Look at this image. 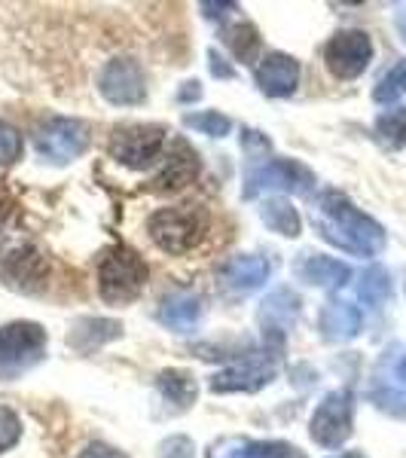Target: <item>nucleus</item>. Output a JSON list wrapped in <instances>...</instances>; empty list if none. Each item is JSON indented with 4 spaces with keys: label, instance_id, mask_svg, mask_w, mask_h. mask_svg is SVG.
<instances>
[{
    "label": "nucleus",
    "instance_id": "1",
    "mask_svg": "<svg viewBox=\"0 0 406 458\" xmlns=\"http://www.w3.org/2000/svg\"><path fill=\"white\" fill-rule=\"evenodd\" d=\"M312 224L318 235L330 245L349 250L358 257H376L385 248V229L367 217L360 208H354L351 199L336 193V190H324L312 205Z\"/></svg>",
    "mask_w": 406,
    "mask_h": 458
},
{
    "label": "nucleus",
    "instance_id": "2",
    "mask_svg": "<svg viewBox=\"0 0 406 458\" xmlns=\"http://www.w3.org/2000/svg\"><path fill=\"white\" fill-rule=\"evenodd\" d=\"M147 284V263L125 245H114L98 260V291L105 302H131Z\"/></svg>",
    "mask_w": 406,
    "mask_h": 458
},
{
    "label": "nucleus",
    "instance_id": "3",
    "mask_svg": "<svg viewBox=\"0 0 406 458\" xmlns=\"http://www.w3.org/2000/svg\"><path fill=\"white\" fill-rule=\"evenodd\" d=\"M47 354V330L34 321H13L0 327V379H19Z\"/></svg>",
    "mask_w": 406,
    "mask_h": 458
},
{
    "label": "nucleus",
    "instance_id": "4",
    "mask_svg": "<svg viewBox=\"0 0 406 458\" xmlns=\"http://www.w3.org/2000/svg\"><path fill=\"white\" fill-rule=\"evenodd\" d=\"M153 245L165 254H187L205 233V214L196 208H159L147 220Z\"/></svg>",
    "mask_w": 406,
    "mask_h": 458
},
{
    "label": "nucleus",
    "instance_id": "5",
    "mask_svg": "<svg viewBox=\"0 0 406 458\" xmlns=\"http://www.w3.org/2000/svg\"><path fill=\"white\" fill-rule=\"evenodd\" d=\"M165 138L168 131L162 125H141V123L120 125L110 135V157L120 162V165L147 168L165 153Z\"/></svg>",
    "mask_w": 406,
    "mask_h": 458
},
{
    "label": "nucleus",
    "instance_id": "6",
    "mask_svg": "<svg viewBox=\"0 0 406 458\" xmlns=\"http://www.w3.org/2000/svg\"><path fill=\"white\" fill-rule=\"evenodd\" d=\"M34 144L43 159L55 162V165H68L77 157H83V150L89 147V129L80 120L49 116L47 123L37 125Z\"/></svg>",
    "mask_w": 406,
    "mask_h": 458
},
{
    "label": "nucleus",
    "instance_id": "7",
    "mask_svg": "<svg viewBox=\"0 0 406 458\" xmlns=\"http://www.w3.org/2000/svg\"><path fill=\"white\" fill-rule=\"evenodd\" d=\"M351 416H354V397L349 388L330 391L318 403L312 422H309V434L324 449H339L351 437Z\"/></svg>",
    "mask_w": 406,
    "mask_h": 458
},
{
    "label": "nucleus",
    "instance_id": "8",
    "mask_svg": "<svg viewBox=\"0 0 406 458\" xmlns=\"http://www.w3.org/2000/svg\"><path fill=\"white\" fill-rule=\"evenodd\" d=\"M315 187V172L300 159H269L260 168L248 172L245 199H254L260 190H284L293 196H309Z\"/></svg>",
    "mask_w": 406,
    "mask_h": 458
},
{
    "label": "nucleus",
    "instance_id": "9",
    "mask_svg": "<svg viewBox=\"0 0 406 458\" xmlns=\"http://www.w3.org/2000/svg\"><path fill=\"white\" fill-rule=\"evenodd\" d=\"M373 58V40L364 31H339L324 47V62L334 77L354 80L367 71Z\"/></svg>",
    "mask_w": 406,
    "mask_h": 458
},
{
    "label": "nucleus",
    "instance_id": "10",
    "mask_svg": "<svg viewBox=\"0 0 406 458\" xmlns=\"http://www.w3.org/2000/svg\"><path fill=\"white\" fill-rule=\"evenodd\" d=\"M98 89L110 105H141L147 95L141 64L135 58H114L101 71Z\"/></svg>",
    "mask_w": 406,
    "mask_h": 458
},
{
    "label": "nucleus",
    "instance_id": "11",
    "mask_svg": "<svg viewBox=\"0 0 406 458\" xmlns=\"http://www.w3.org/2000/svg\"><path fill=\"white\" fill-rule=\"evenodd\" d=\"M272 376H275V364L250 354V358H245L241 364L226 367L224 373L214 376L211 391H217V394H226V391H257V388L269 386Z\"/></svg>",
    "mask_w": 406,
    "mask_h": 458
},
{
    "label": "nucleus",
    "instance_id": "12",
    "mask_svg": "<svg viewBox=\"0 0 406 458\" xmlns=\"http://www.w3.org/2000/svg\"><path fill=\"white\" fill-rule=\"evenodd\" d=\"M196 174H199L196 150L187 141H174L162 172L150 181V190H156V193H174V190H183L187 183H193Z\"/></svg>",
    "mask_w": 406,
    "mask_h": 458
},
{
    "label": "nucleus",
    "instance_id": "13",
    "mask_svg": "<svg viewBox=\"0 0 406 458\" xmlns=\"http://www.w3.org/2000/svg\"><path fill=\"white\" fill-rule=\"evenodd\" d=\"M297 80H300V64L293 55L269 53L266 58H260L257 86H260L269 98H287V95H293L297 92Z\"/></svg>",
    "mask_w": 406,
    "mask_h": 458
},
{
    "label": "nucleus",
    "instance_id": "14",
    "mask_svg": "<svg viewBox=\"0 0 406 458\" xmlns=\"http://www.w3.org/2000/svg\"><path fill=\"white\" fill-rule=\"evenodd\" d=\"M43 276H47V257L37 254L34 248H19L6 257L4 263V278L10 287H19V291H34V287L43 284Z\"/></svg>",
    "mask_w": 406,
    "mask_h": 458
},
{
    "label": "nucleus",
    "instance_id": "15",
    "mask_svg": "<svg viewBox=\"0 0 406 458\" xmlns=\"http://www.w3.org/2000/svg\"><path fill=\"white\" fill-rule=\"evenodd\" d=\"M360 324H364L360 309L345 300H330L321 309V334L330 343H349L360 334Z\"/></svg>",
    "mask_w": 406,
    "mask_h": 458
},
{
    "label": "nucleus",
    "instance_id": "16",
    "mask_svg": "<svg viewBox=\"0 0 406 458\" xmlns=\"http://www.w3.org/2000/svg\"><path fill=\"white\" fill-rule=\"evenodd\" d=\"M297 276L300 282L315 284V287H343L349 284L351 269L345 263L334 260V257H321V254H302L297 260Z\"/></svg>",
    "mask_w": 406,
    "mask_h": 458
},
{
    "label": "nucleus",
    "instance_id": "17",
    "mask_svg": "<svg viewBox=\"0 0 406 458\" xmlns=\"http://www.w3.org/2000/svg\"><path fill=\"white\" fill-rule=\"evenodd\" d=\"M269 276H272L269 260L254 257V254L233 257V260L224 266L226 287H230V291H239V293H250V291H257V287H263L269 282Z\"/></svg>",
    "mask_w": 406,
    "mask_h": 458
},
{
    "label": "nucleus",
    "instance_id": "18",
    "mask_svg": "<svg viewBox=\"0 0 406 458\" xmlns=\"http://www.w3.org/2000/svg\"><path fill=\"white\" fill-rule=\"evenodd\" d=\"M230 449L233 453H226L224 443H214L208 458H306V453L282 440H230Z\"/></svg>",
    "mask_w": 406,
    "mask_h": 458
},
{
    "label": "nucleus",
    "instance_id": "19",
    "mask_svg": "<svg viewBox=\"0 0 406 458\" xmlns=\"http://www.w3.org/2000/svg\"><path fill=\"white\" fill-rule=\"evenodd\" d=\"M300 318V297L291 291H275L269 300L263 302V312H260V321H263V334L275 336V343L284 339V330L293 327Z\"/></svg>",
    "mask_w": 406,
    "mask_h": 458
},
{
    "label": "nucleus",
    "instance_id": "20",
    "mask_svg": "<svg viewBox=\"0 0 406 458\" xmlns=\"http://www.w3.org/2000/svg\"><path fill=\"white\" fill-rule=\"evenodd\" d=\"M159 318L162 324H168L177 334H187L199 318H202V302L193 293H172V297H165V302H162Z\"/></svg>",
    "mask_w": 406,
    "mask_h": 458
},
{
    "label": "nucleus",
    "instance_id": "21",
    "mask_svg": "<svg viewBox=\"0 0 406 458\" xmlns=\"http://www.w3.org/2000/svg\"><path fill=\"white\" fill-rule=\"evenodd\" d=\"M123 334V327L116 321H107V318H83V321L73 327V334L68 336V343L77 352H92L98 345L110 343Z\"/></svg>",
    "mask_w": 406,
    "mask_h": 458
},
{
    "label": "nucleus",
    "instance_id": "22",
    "mask_svg": "<svg viewBox=\"0 0 406 458\" xmlns=\"http://www.w3.org/2000/svg\"><path fill=\"white\" fill-rule=\"evenodd\" d=\"M156 386L168 403H174L177 410H187L196 401V379L187 370H162L156 376Z\"/></svg>",
    "mask_w": 406,
    "mask_h": 458
},
{
    "label": "nucleus",
    "instance_id": "23",
    "mask_svg": "<svg viewBox=\"0 0 406 458\" xmlns=\"http://www.w3.org/2000/svg\"><path fill=\"white\" fill-rule=\"evenodd\" d=\"M263 224L278 235H287V239H297L300 235V214L287 199H266L260 208Z\"/></svg>",
    "mask_w": 406,
    "mask_h": 458
},
{
    "label": "nucleus",
    "instance_id": "24",
    "mask_svg": "<svg viewBox=\"0 0 406 458\" xmlns=\"http://www.w3.org/2000/svg\"><path fill=\"white\" fill-rule=\"evenodd\" d=\"M224 40L241 64H254L257 55H260V34H257V28L250 21H239V25L226 28Z\"/></svg>",
    "mask_w": 406,
    "mask_h": 458
},
{
    "label": "nucleus",
    "instance_id": "25",
    "mask_svg": "<svg viewBox=\"0 0 406 458\" xmlns=\"http://www.w3.org/2000/svg\"><path fill=\"white\" fill-rule=\"evenodd\" d=\"M376 138L388 150H401L406 147V107L385 110V114L376 120Z\"/></svg>",
    "mask_w": 406,
    "mask_h": 458
},
{
    "label": "nucleus",
    "instance_id": "26",
    "mask_svg": "<svg viewBox=\"0 0 406 458\" xmlns=\"http://www.w3.org/2000/svg\"><path fill=\"white\" fill-rule=\"evenodd\" d=\"M358 293L360 300L367 302V306H382L388 297H391V276L388 269H382V266H370V269L360 276V284H358Z\"/></svg>",
    "mask_w": 406,
    "mask_h": 458
},
{
    "label": "nucleus",
    "instance_id": "27",
    "mask_svg": "<svg viewBox=\"0 0 406 458\" xmlns=\"http://www.w3.org/2000/svg\"><path fill=\"white\" fill-rule=\"evenodd\" d=\"M403 95H406V58L397 62L394 68L379 80V86L373 89V98L379 101V105H391V101L403 98Z\"/></svg>",
    "mask_w": 406,
    "mask_h": 458
},
{
    "label": "nucleus",
    "instance_id": "28",
    "mask_svg": "<svg viewBox=\"0 0 406 458\" xmlns=\"http://www.w3.org/2000/svg\"><path fill=\"white\" fill-rule=\"evenodd\" d=\"M183 123H187L190 129H199V131H205V135H211V138H224V135H230V129H233L230 116L217 114V110H205V114H187V116H183Z\"/></svg>",
    "mask_w": 406,
    "mask_h": 458
},
{
    "label": "nucleus",
    "instance_id": "29",
    "mask_svg": "<svg viewBox=\"0 0 406 458\" xmlns=\"http://www.w3.org/2000/svg\"><path fill=\"white\" fill-rule=\"evenodd\" d=\"M21 437V422L10 406H0V453L13 449Z\"/></svg>",
    "mask_w": 406,
    "mask_h": 458
},
{
    "label": "nucleus",
    "instance_id": "30",
    "mask_svg": "<svg viewBox=\"0 0 406 458\" xmlns=\"http://www.w3.org/2000/svg\"><path fill=\"white\" fill-rule=\"evenodd\" d=\"M21 157V135L13 125L0 123V165H13Z\"/></svg>",
    "mask_w": 406,
    "mask_h": 458
},
{
    "label": "nucleus",
    "instance_id": "31",
    "mask_svg": "<svg viewBox=\"0 0 406 458\" xmlns=\"http://www.w3.org/2000/svg\"><path fill=\"white\" fill-rule=\"evenodd\" d=\"M193 440L177 434V437H168L165 443L159 446V458H193Z\"/></svg>",
    "mask_w": 406,
    "mask_h": 458
},
{
    "label": "nucleus",
    "instance_id": "32",
    "mask_svg": "<svg viewBox=\"0 0 406 458\" xmlns=\"http://www.w3.org/2000/svg\"><path fill=\"white\" fill-rule=\"evenodd\" d=\"M241 144L248 147V157H266L272 150L269 138L260 135V131H241Z\"/></svg>",
    "mask_w": 406,
    "mask_h": 458
},
{
    "label": "nucleus",
    "instance_id": "33",
    "mask_svg": "<svg viewBox=\"0 0 406 458\" xmlns=\"http://www.w3.org/2000/svg\"><path fill=\"white\" fill-rule=\"evenodd\" d=\"M80 458H125L120 449L107 446V443H89Z\"/></svg>",
    "mask_w": 406,
    "mask_h": 458
},
{
    "label": "nucleus",
    "instance_id": "34",
    "mask_svg": "<svg viewBox=\"0 0 406 458\" xmlns=\"http://www.w3.org/2000/svg\"><path fill=\"white\" fill-rule=\"evenodd\" d=\"M211 71L214 77H233V68H226L224 58H217V53H211Z\"/></svg>",
    "mask_w": 406,
    "mask_h": 458
},
{
    "label": "nucleus",
    "instance_id": "35",
    "mask_svg": "<svg viewBox=\"0 0 406 458\" xmlns=\"http://www.w3.org/2000/svg\"><path fill=\"white\" fill-rule=\"evenodd\" d=\"M187 89L181 92V101H190V98H199L202 95V89H199V83H183Z\"/></svg>",
    "mask_w": 406,
    "mask_h": 458
},
{
    "label": "nucleus",
    "instance_id": "36",
    "mask_svg": "<svg viewBox=\"0 0 406 458\" xmlns=\"http://www.w3.org/2000/svg\"><path fill=\"white\" fill-rule=\"evenodd\" d=\"M397 31H401V37H403V43H406V10L397 16Z\"/></svg>",
    "mask_w": 406,
    "mask_h": 458
},
{
    "label": "nucleus",
    "instance_id": "37",
    "mask_svg": "<svg viewBox=\"0 0 406 458\" xmlns=\"http://www.w3.org/2000/svg\"><path fill=\"white\" fill-rule=\"evenodd\" d=\"M397 379L406 382V358L401 360V364H397Z\"/></svg>",
    "mask_w": 406,
    "mask_h": 458
},
{
    "label": "nucleus",
    "instance_id": "38",
    "mask_svg": "<svg viewBox=\"0 0 406 458\" xmlns=\"http://www.w3.org/2000/svg\"><path fill=\"white\" fill-rule=\"evenodd\" d=\"M339 458H364L360 453H345V455H339Z\"/></svg>",
    "mask_w": 406,
    "mask_h": 458
},
{
    "label": "nucleus",
    "instance_id": "39",
    "mask_svg": "<svg viewBox=\"0 0 406 458\" xmlns=\"http://www.w3.org/2000/svg\"><path fill=\"white\" fill-rule=\"evenodd\" d=\"M4 217H6V208H4V202H0V224H4Z\"/></svg>",
    "mask_w": 406,
    "mask_h": 458
}]
</instances>
